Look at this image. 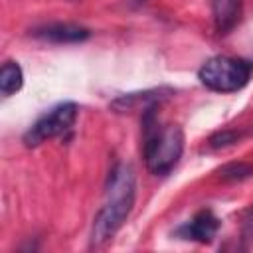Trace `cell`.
Here are the masks:
<instances>
[{
    "instance_id": "3",
    "label": "cell",
    "mask_w": 253,
    "mask_h": 253,
    "mask_svg": "<svg viewBox=\"0 0 253 253\" xmlns=\"http://www.w3.org/2000/svg\"><path fill=\"white\" fill-rule=\"evenodd\" d=\"M253 73V63L229 57V55H213L210 57L198 71L202 85L215 93H233L243 89Z\"/></svg>"
},
{
    "instance_id": "6",
    "label": "cell",
    "mask_w": 253,
    "mask_h": 253,
    "mask_svg": "<svg viewBox=\"0 0 253 253\" xmlns=\"http://www.w3.org/2000/svg\"><path fill=\"white\" fill-rule=\"evenodd\" d=\"M32 36L53 42V43H77L89 38V30L79 26V24H69V22H53V24H43L32 30Z\"/></svg>"
},
{
    "instance_id": "4",
    "label": "cell",
    "mask_w": 253,
    "mask_h": 253,
    "mask_svg": "<svg viewBox=\"0 0 253 253\" xmlns=\"http://www.w3.org/2000/svg\"><path fill=\"white\" fill-rule=\"evenodd\" d=\"M77 113H79L77 111V105L71 103V101L53 107L51 111H47L45 115H42L28 128V132L24 134L26 146H38L43 140H49V138H55V136L65 134L67 130L73 128V125L77 121Z\"/></svg>"
},
{
    "instance_id": "11",
    "label": "cell",
    "mask_w": 253,
    "mask_h": 253,
    "mask_svg": "<svg viewBox=\"0 0 253 253\" xmlns=\"http://www.w3.org/2000/svg\"><path fill=\"white\" fill-rule=\"evenodd\" d=\"M221 178L223 180H229V182H239V180H245L249 176H253V166L251 164H245V162H237V164H227L219 170Z\"/></svg>"
},
{
    "instance_id": "10",
    "label": "cell",
    "mask_w": 253,
    "mask_h": 253,
    "mask_svg": "<svg viewBox=\"0 0 253 253\" xmlns=\"http://www.w3.org/2000/svg\"><path fill=\"white\" fill-rule=\"evenodd\" d=\"M247 136V130H233V128H227V130H219L215 132L211 138H210V146L211 148H225L229 144H235L239 142L241 138Z\"/></svg>"
},
{
    "instance_id": "8",
    "label": "cell",
    "mask_w": 253,
    "mask_h": 253,
    "mask_svg": "<svg viewBox=\"0 0 253 253\" xmlns=\"http://www.w3.org/2000/svg\"><path fill=\"white\" fill-rule=\"evenodd\" d=\"M243 0H211L213 28L219 36L229 34L241 20Z\"/></svg>"
},
{
    "instance_id": "5",
    "label": "cell",
    "mask_w": 253,
    "mask_h": 253,
    "mask_svg": "<svg viewBox=\"0 0 253 253\" xmlns=\"http://www.w3.org/2000/svg\"><path fill=\"white\" fill-rule=\"evenodd\" d=\"M219 229V219L213 215L211 210H200L190 221H186L182 227H178V235L190 241L198 243H210L213 241L215 233Z\"/></svg>"
},
{
    "instance_id": "7",
    "label": "cell",
    "mask_w": 253,
    "mask_h": 253,
    "mask_svg": "<svg viewBox=\"0 0 253 253\" xmlns=\"http://www.w3.org/2000/svg\"><path fill=\"white\" fill-rule=\"evenodd\" d=\"M174 91L170 87H158V89H148V91H140V93H128V95H121L119 99L113 101V109L117 113H126L132 109H148L152 105H158L160 101L168 99Z\"/></svg>"
},
{
    "instance_id": "9",
    "label": "cell",
    "mask_w": 253,
    "mask_h": 253,
    "mask_svg": "<svg viewBox=\"0 0 253 253\" xmlns=\"http://www.w3.org/2000/svg\"><path fill=\"white\" fill-rule=\"evenodd\" d=\"M24 85V71L18 61H4L0 69V93L4 97L14 95Z\"/></svg>"
},
{
    "instance_id": "1",
    "label": "cell",
    "mask_w": 253,
    "mask_h": 253,
    "mask_svg": "<svg viewBox=\"0 0 253 253\" xmlns=\"http://www.w3.org/2000/svg\"><path fill=\"white\" fill-rule=\"evenodd\" d=\"M136 198V178L128 164H117L107 180L105 204L97 211L91 227V247H103L115 237L132 211Z\"/></svg>"
},
{
    "instance_id": "2",
    "label": "cell",
    "mask_w": 253,
    "mask_h": 253,
    "mask_svg": "<svg viewBox=\"0 0 253 253\" xmlns=\"http://www.w3.org/2000/svg\"><path fill=\"white\" fill-rule=\"evenodd\" d=\"M142 113V154L146 168L156 176H166L182 158L184 132L178 125H162L156 117V105Z\"/></svg>"
}]
</instances>
